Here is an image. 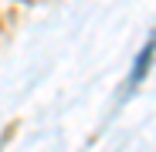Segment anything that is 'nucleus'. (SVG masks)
I'll return each mask as SVG.
<instances>
[{
  "label": "nucleus",
  "instance_id": "1",
  "mask_svg": "<svg viewBox=\"0 0 156 152\" xmlns=\"http://www.w3.org/2000/svg\"><path fill=\"white\" fill-rule=\"evenodd\" d=\"M153 54H156V34L146 41V47L139 51V58H136V68H133V74H129V88H136L143 78H146V71H149V61H153Z\"/></svg>",
  "mask_w": 156,
  "mask_h": 152
}]
</instances>
